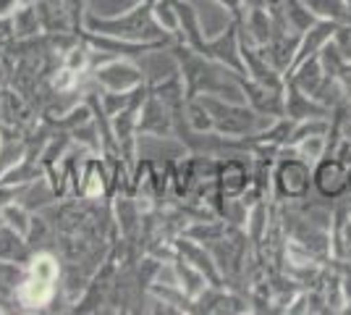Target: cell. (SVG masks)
<instances>
[{
    "label": "cell",
    "instance_id": "cell-1",
    "mask_svg": "<svg viewBox=\"0 0 351 315\" xmlns=\"http://www.w3.org/2000/svg\"><path fill=\"white\" fill-rule=\"evenodd\" d=\"M315 184L325 197H338L349 187V171L341 161H322L315 174Z\"/></svg>",
    "mask_w": 351,
    "mask_h": 315
},
{
    "label": "cell",
    "instance_id": "cell-2",
    "mask_svg": "<svg viewBox=\"0 0 351 315\" xmlns=\"http://www.w3.org/2000/svg\"><path fill=\"white\" fill-rule=\"evenodd\" d=\"M349 187H351V171H349Z\"/></svg>",
    "mask_w": 351,
    "mask_h": 315
}]
</instances>
